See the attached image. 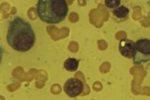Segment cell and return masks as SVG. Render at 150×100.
I'll use <instances>...</instances> for the list:
<instances>
[{
    "label": "cell",
    "mask_w": 150,
    "mask_h": 100,
    "mask_svg": "<svg viewBox=\"0 0 150 100\" xmlns=\"http://www.w3.org/2000/svg\"><path fill=\"white\" fill-rule=\"evenodd\" d=\"M6 42L16 52H28L36 42V33L32 24L20 17L13 18L8 27Z\"/></svg>",
    "instance_id": "cell-1"
},
{
    "label": "cell",
    "mask_w": 150,
    "mask_h": 100,
    "mask_svg": "<svg viewBox=\"0 0 150 100\" xmlns=\"http://www.w3.org/2000/svg\"><path fill=\"white\" fill-rule=\"evenodd\" d=\"M69 11L66 0H38L37 13L41 21L48 24L63 22Z\"/></svg>",
    "instance_id": "cell-2"
},
{
    "label": "cell",
    "mask_w": 150,
    "mask_h": 100,
    "mask_svg": "<svg viewBox=\"0 0 150 100\" xmlns=\"http://www.w3.org/2000/svg\"><path fill=\"white\" fill-rule=\"evenodd\" d=\"M132 59L135 65L150 62V39L143 38L135 42V52Z\"/></svg>",
    "instance_id": "cell-3"
},
{
    "label": "cell",
    "mask_w": 150,
    "mask_h": 100,
    "mask_svg": "<svg viewBox=\"0 0 150 100\" xmlns=\"http://www.w3.org/2000/svg\"><path fill=\"white\" fill-rule=\"evenodd\" d=\"M63 89L68 96L75 98L83 92L84 87L81 80L76 78H70L64 83Z\"/></svg>",
    "instance_id": "cell-4"
},
{
    "label": "cell",
    "mask_w": 150,
    "mask_h": 100,
    "mask_svg": "<svg viewBox=\"0 0 150 100\" xmlns=\"http://www.w3.org/2000/svg\"><path fill=\"white\" fill-rule=\"evenodd\" d=\"M119 49L122 56L126 58L132 59L135 52V42L130 39H122L120 42Z\"/></svg>",
    "instance_id": "cell-5"
},
{
    "label": "cell",
    "mask_w": 150,
    "mask_h": 100,
    "mask_svg": "<svg viewBox=\"0 0 150 100\" xmlns=\"http://www.w3.org/2000/svg\"><path fill=\"white\" fill-rule=\"evenodd\" d=\"M79 65V61L77 59L68 58L67 60H65L64 63V67L66 70L73 72H76L78 70Z\"/></svg>",
    "instance_id": "cell-6"
},
{
    "label": "cell",
    "mask_w": 150,
    "mask_h": 100,
    "mask_svg": "<svg viewBox=\"0 0 150 100\" xmlns=\"http://www.w3.org/2000/svg\"><path fill=\"white\" fill-rule=\"evenodd\" d=\"M129 14V9L125 6H119L118 7L115 8L113 10L114 16L117 19H125Z\"/></svg>",
    "instance_id": "cell-7"
},
{
    "label": "cell",
    "mask_w": 150,
    "mask_h": 100,
    "mask_svg": "<svg viewBox=\"0 0 150 100\" xmlns=\"http://www.w3.org/2000/svg\"><path fill=\"white\" fill-rule=\"evenodd\" d=\"M106 7L108 9H115L121 4V0H104Z\"/></svg>",
    "instance_id": "cell-8"
}]
</instances>
